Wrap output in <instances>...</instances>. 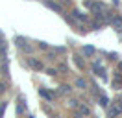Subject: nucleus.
<instances>
[{"mask_svg": "<svg viewBox=\"0 0 122 118\" xmlns=\"http://www.w3.org/2000/svg\"><path fill=\"white\" fill-rule=\"evenodd\" d=\"M28 65H30L31 68H35V70H41V68H43L41 61H37V59H30V61H28Z\"/></svg>", "mask_w": 122, "mask_h": 118, "instance_id": "10", "label": "nucleus"}, {"mask_svg": "<svg viewBox=\"0 0 122 118\" xmlns=\"http://www.w3.org/2000/svg\"><path fill=\"white\" fill-rule=\"evenodd\" d=\"M59 92H61V94H67V92H70V87H69V85H61Z\"/></svg>", "mask_w": 122, "mask_h": 118, "instance_id": "11", "label": "nucleus"}, {"mask_svg": "<svg viewBox=\"0 0 122 118\" xmlns=\"http://www.w3.org/2000/svg\"><path fill=\"white\" fill-rule=\"evenodd\" d=\"M15 43H17V46H19L20 50H24L26 54H30V52H31V46H28V44H26V41H24L22 37H17Z\"/></svg>", "mask_w": 122, "mask_h": 118, "instance_id": "3", "label": "nucleus"}, {"mask_svg": "<svg viewBox=\"0 0 122 118\" xmlns=\"http://www.w3.org/2000/svg\"><path fill=\"white\" fill-rule=\"evenodd\" d=\"M17 113H19V114H22V113H26V103H24V98H20V100H17Z\"/></svg>", "mask_w": 122, "mask_h": 118, "instance_id": "6", "label": "nucleus"}, {"mask_svg": "<svg viewBox=\"0 0 122 118\" xmlns=\"http://www.w3.org/2000/svg\"><path fill=\"white\" fill-rule=\"evenodd\" d=\"M39 92H41V96H43V98H46V100H54V98H56V94H54V92H50V90H46V88H41Z\"/></svg>", "mask_w": 122, "mask_h": 118, "instance_id": "7", "label": "nucleus"}, {"mask_svg": "<svg viewBox=\"0 0 122 118\" xmlns=\"http://www.w3.org/2000/svg\"><path fill=\"white\" fill-rule=\"evenodd\" d=\"M74 59H76V65L80 66V68H83V61H81V57H80V55H76Z\"/></svg>", "mask_w": 122, "mask_h": 118, "instance_id": "15", "label": "nucleus"}, {"mask_svg": "<svg viewBox=\"0 0 122 118\" xmlns=\"http://www.w3.org/2000/svg\"><path fill=\"white\" fill-rule=\"evenodd\" d=\"M4 90H6V85H4V83H0V92H4Z\"/></svg>", "mask_w": 122, "mask_h": 118, "instance_id": "17", "label": "nucleus"}, {"mask_svg": "<svg viewBox=\"0 0 122 118\" xmlns=\"http://www.w3.org/2000/svg\"><path fill=\"white\" fill-rule=\"evenodd\" d=\"M83 54H87V55H92V54H94V48H92V46H85V48H83Z\"/></svg>", "mask_w": 122, "mask_h": 118, "instance_id": "12", "label": "nucleus"}, {"mask_svg": "<svg viewBox=\"0 0 122 118\" xmlns=\"http://www.w3.org/2000/svg\"><path fill=\"white\" fill-rule=\"evenodd\" d=\"M118 68H120V70H122V63H120V65H118Z\"/></svg>", "mask_w": 122, "mask_h": 118, "instance_id": "18", "label": "nucleus"}, {"mask_svg": "<svg viewBox=\"0 0 122 118\" xmlns=\"http://www.w3.org/2000/svg\"><path fill=\"white\" fill-rule=\"evenodd\" d=\"M6 107H8V105H6V102H4V103H0V118L4 116V113H6Z\"/></svg>", "mask_w": 122, "mask_h": 118, "instance_id": "14", "label": "nucleus"}, {"mask_svg": "<svg viewBox=\"0 0 122 118\" xmlns=\"http://www.w3.org/2000/svg\"><path fill=\"white\" fill-rule=\"evenodd\" d=\"M72 15L76 17L78 20H81V22H87V15H85L83 11H78V9H74V13H72Z\"/></svg>", "mask_w": 122, "mask_h": 118, "instance_id": "8", "label": "nucleus"}, {"mask_svg": "<svg viewBox=\"0 0 122 118\" xmlns=\"http://www.w3.org/2000/svg\"><path fill=\"white\" fill-rule=\"evenodd\" d=\"M92 70H94V72L98 74L100 78H106V70H104V66L100 65L98 61H96V63H92Z\"/></svg>", "mask_w": 122, "mask_h": 118, "instance_id": "5", "label": "nucleus"}, {"mask_svg": "<svg viewBox=\"0 0 122 118\" xmlns=\"http://www.w3.org/2000/svg\"><path fill=\"white\" fill-rule=\"evenodd\" d=\"M87 7L92 11L94 17H102L104 13H107V6L102 2H87Z\"/></svg>", "mask_w": 122, "mask_h": 118, "instance_id": "1", "label": "nucleus"}, {"mask_svg": "<svg viewBox=\"0 0 122 118\" xmlns=\"http://www.w3.org/2000/svg\"><path fill=\"white\" fill-rule=\"evenodd\" d=\"M111 26H113L115 30H118V31L122 30V17H120V15H115V17H113V20H111Z\"/></svg>", "mask_w": 122, "mask_h": 118, "instance_id": "4", "label": "nucleus"}, {"mask_svg": "<svg viewBox=\"0 0 122 118\" xmlns=\"http://www.w3.org/2000/svg\"><path fill=\"white\" fill-rule=\"evenodd\" d=\"M107 111H109V116L115 118L117 114L122 113V102H115V103H109L107 105Z\"/></svg>", "mask_w": 122, "mask_h": 118, "instance_id": "2", "label": "nucleus"}, {"mask_svg": "<svg viewBox=\"0 0 122 118\" xmlns=\"http://www.w3.org/2000/svg\"><path fill=\"white\" fill-rule=\"evenodd\" d=\"M48 74H50V76H56V74H57V72H56L54 68H48Z\"/></svg>", "mask_w": 122, "mask_h": 118, "instance_id": "16", "label": "nucleus"}, {"mask_svg": "<svg viewBox=\"0 0 122 118\" xmlns=\"http://www.w3.org/2000/svg\"><path fill=\"white\" fill-rule=\"evenodd\" d=\"M120 31H122V30H120Z\"/></svg>", "mask_w": 122, "mask_h": 118, "instance_id": "19", "label": "nucleus"}, {"mask_svg": "<svg viewBox=\"0 0 122 118\" xmlns=\"http://www.w3.org/2000/svg\"><path fill=\"white\" fill-rule=\"evenodd\" d=\"M45 6H46V7H50V9H54V11H61L59 4H56V2H52V0H46Z\"/></svg>", "mask_w": 122, "mask_h": 118, "instance_id": "9", "label": "nucleus"}, {"mask_svg": "<svg viewBox=\"0 0 122 118\" xmlns=\"http://www.w3.org/2000/svg\"><path fill=\"white\" fill-rule=\"evenodd\" d=\"M76 87H80V88H85V87H87V83H85V79H81V78H80V79L76 81Z\"/></svg>", "mask_w": 122, "mask_h": 118, "instance_id": "13", "label": "nucleus"}]
</instances>
